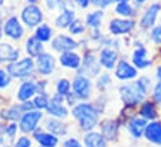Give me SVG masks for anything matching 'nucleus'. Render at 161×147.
Segmentation results:
<instances>
[{"label": "nucleus", "mask_w": 161, "mask_h": 147, "mask_svg": "<svg viewBox=\"0 0 161 147\" xmlns=\"http://www.w3.org/2000/svg\"><path fill=\"white\" fill-rule=\"evenodd\" d=\"M47 111L50 115L56 116V117H65L68 115V111L65 107H63L60 105V102L58 101V99H53L49 104H47Z\"/></svg>", "instance_id": "obj_20"}, {"label": "nucleus", "mask_w": 161, "mask_h": 147, "mask_svg": "<svg viewBox=\"0 0 161 147\" xmlns=\"http://www.w3.org/2000/svg\"><path fill=\"white\" fill-rule=\"evenodd\" d=\"M42 115L39 111H28L23 117H21V121H20V128L23 132H31L36 126H38V122L41 120Z\"/></svg>", "instance_id": "obj_4"}, {"label": "nucleus", "mask_w": 161, "mask_h": 147, "mask_svg": "<svg viewBox=\"0 0 161 147\" xmlns=\"http://www.w3.org/2000/svg\"><path fill=\"white\" fill-rule=\"evenodd\" d=\"M134 28V21L132 20H122V19H114L110 21V31L114 35H121L129 33Z\"/></svg>", "instance_id": "obj_6"}, {"label": "nucleus", "mask_w": 161, "mask_h": 147, "mask_svg": "<svg viewBox=\"0 0 161 147\" xmlns=\"http://www.w3.org/2000/svg\"><path fill=\"white\" fill-rule=\"evenodd\" d=\"M132 63L139 69H145L151 65V60L147 59V51L144 47H140L134 51L132 55Z\"/></svg>", "instance_id": "obj_13"}, {"label": "nucleus", "mask_w": 161, "mask_h": 147, "mask_svg": "<svg viewBox=\"0 0 161 147\" xmlns=\"http://www.w3.org/2000/svg\"><path fill=\"white\" fill-rule=\"evenodd\" d=\"M94 5L96 6H101V8H105L108 5H110L113 3V0H91Z\"/></svg>", "instance_id": "obj_40"}, {"label": "nucleus", "mask_w": 161, "mask_h": 147, "mask_svg": "<svg viewBox=\"0 0 161 147\" xmlns=\"http://www.w3.org/2000/svg\"><path fill=\"white\" fill-rule=\"evenodd\" d=\"M146 126H147L146 120H145V118H141V117H137V118H134V120L130 122V125H129V131H130V133H131L134 137L139 139V137H141V136L145 133Z\"/></svg>", "instance_id": "obj_15"}, {"label": "nucleus", "mask_w": 161, "mask_h": 147, "mask_svg": "<svg viewBox=\"0 0 161 147\" xmlns=\"http://www.w3.org/2000/svg\"><path fill=\"white\" fill-rule=\"evenodd\" d=\"M74 20V13L73 11H64L58 19H56V25L59 28H66V26H70V24L73 23Z\"/></svg>", "instance_id": "obj_25"}, {"label": "nucleus", "mask_w": 161, "mask_h": 147, "mask_svg": "<svg viewBox=\"0 0 161 147\" xmlns=\"http://www.w3.org/2000/svg\"><path fill=\"white\" fill-rule=\"evenodd\" d=\"M76 1H78V4L80 5L81 8H86L89 5V0H76Z\"/></svg>", "instance_id": "obj_43"}, {"label": "nucleus", "mask_w": 161, "mask_h": 147, "mask_svg": "<svg viewBox=\"0 0 161 147\" xmlns=\"http://www.w3.org/2000/svg\"><path fill=\"white\" fill-rule=\"evenodd\" d=\"M34 69V63L31 59H23L19 63H14L8 66V71L10 76L14 77H24L28 76Z\"/></svg>", "instance_id": "obj_3"}, {"label": "nucleus", "mask_w": 161, "mask_h": 147, "mask_svg": "<svg viewBox=\"0 0 161 147\" xmlns=\"http://www.w3.org/2000/svg\"><path fill=\"white\" fill-rule=\"evenodd\" d=\"M145 137L151 141L153 144H156V145H161V122H151L146 126V130H145Z\"/></svg>", "instance_id": "obj_8"}, {"label": "nucleus", "mask_w": 161, "mask_h": 147, "mask_svg": "<svg viewBox=\"0 0 161 147\" xmlns=\"http://www.w3.org/2000/svg\"><path fill=\"white\" fill-rule=\"evenodd\" d=\"M150 81L146 77H141L132 85H125L120 87V96L126 105H136L144 97L149 90Z\"/></svg>", "instance_id": "obj_1"}, {"label": "nucleus", "mask_w": 161, "mask_h": 147, "mask_svg": "<svg viewBox=\"0 0 161 147\" xmlns=\"http://www.w3.org/2000/svg\"><path fill=\"white\" fill-rule=\"evenodd\" d=\"M60 3H61V0H46L47 8H50V9H55Z\"/></svg>", "instance_id": "obj_42"}, {"label": "nucleus", "mask_w": 161, "mask_h": 147, "mask_svg": "<svg viewBox=\"0 0 161 147\" xmlns=\"http://www.w3.org/2000/svg\"><path fill=\"white\" fill-rule=\"evenodd\" d=\"M137 3H144V1H146V0H136Z\"/></svg>", "instance_id": "obj_46"}, {"label": "nucleus", "mask_w": 161, "mask_h": 147, "mask_svg": "<svg viewBox=\"0 0 161 147\" xmlns=\"http://www.w3.org/2000/svg\"><path fill=\"white\" fill-rule=\"evenodd\" d=\"M64 147H81V145L78 142V140L70 139V140H68V141L64 144Z\"/></svg>", "instance_id": "obj_41"}, {"label": "nucleus", "mask_w": 161, "mask_h": 147, "mask_svg": "<svg viewBox=\"0 0 161 147\" xmlns=\"http://www.w3.org/2000/svg\"><path fill=\"white\" fill-rule=\"evenodd\" d=\"M160 9H161V6L159 4L151 5V6L145 11L144 16L141 18L140 25H141L142 28H151V26L155 24V20H156V18H158V14H159Z\"/></svg>", "instance_id": "obj_7"}, {"label": "nucleus", "mask_w": 161, "mask_h": 147, "mask_svg": "<svg viewBox=\"0 0 161 147\" xmlns=\"http://www.w3.org/2000/svg\"><path fill=\"white\" fill-rule=\"evenodd\" d=\"M151 37L156 44H161V25L154 28V30L151 31Z\"/></svg>", "instance_id": "obj_37"}, {"label": "nucleus", "mask_w": 161, "mask_h": 147, "mask_svg": "<svg viewBox=\"0 0 161 147\" xmlns=\"http://www.w3.org/2000/svg\"><path fill=\"white\" fill-rule=\"evenodd\" d=\"M10 79H11V76L9 74H6L5 71L0 70V87H5L10 82Z\"/></svg>", "instance_id": "obj_36"}, {"label": "nucleus", "mask_w": 161, "mask_h": 147, "mask_svg": "<svg viewBox=\"0 0 161 147\" xmlns=\"http://www.w3.org/2000/svg\"><path fill=\"white\" fill-rule=\"evenodd\" d=\"M47 100H46V97L42 95V96H38L36 99H35V101H34V105H35V107H38V109H46L47 107Z\"/></svg>", "instance_id": "obj_34"}, {"label": "nucleus", "mask_w": 161, "mask_h": 147, "mask_svg": "<svg viewBox=\"0 0 161 147\" xmlns=\"http://www.w3.org/2000/svg\"><path fill=\"white\" fill-rule=\"evenodd\" d=\"M28 1H29V3H31V4H33V3H35V1H36V0H28Z\"/></svg>", "instance_id": "obj_45"}, {"label": "nucleus", "mask_w": 161, "mask_h": 147, "mask_svg": "<svg viewBox=\"0 0 161 147\" xmlns=\"http://www.w3.org/2000/svg\"><path fill=\"white\" fill-rule=\"evenodd\" d=\"M70 31L73 33V34H80L84 31V26H82V24H81L80 21H73L71 24H70Z\"/></svg>", "instance_id": "obj_35"}, {"label": "nucleus", "mask_w": 161, "mask_h": 147, "mask_svg": "<svg viewBox=\"0 0 161 147\" xmlns=\"http://www.w3.org/2000/svg\"><path fill=\"white\" fill-rule=\"evenodd\" d=\"M46 126H47V128H49L53 133H56V135H65V133H66V127H65V125H63V123L59 122V121L49 120V121L46 122Z\"/></svg>", "instance_id": "obj_26"}, {"label": "nucleus", "mask_w": 161, "mask_h": 147, "mask_svg": "<svg viewBox=\"0 0 161 147\" xmlns=\"http://www.w3.org/2000/svg\"><path fill=\"white\" fill-rule=\"evenodd\" d=\"M73 115L79 120L82 130H91L96 125L99 112L91 105L81 104L73 110Z\"/></svg>", "instance_id": "obj_2"}, {"label": "nucleus", "mask_w": 161, "mask_h": 147, "mask_svg": "<svg viewBox=\"0 0 161 147\" xmlns=\"http://www.w3.org/2000/svg\"><path fill=\"white\" fill-rule=\"evenodd\" d=\"M0 37H1V25H0Z\"/></svg>", "instance_id": "obj_48"}, {"label": "nucleus", "mask_w": 161, "mask_h": 147, "mask_svg": "<svg viewBox=\"0 0 161 147\" xmlns=\"http://www.w3.org/2000/svg\"><path fill=\"white\" fill-rule=\"evenodd\" d=\"M38 68L39 73L42 75H49L55 68V60L49 54H41L38 56Z\"/></svg>", "instance_id": "obj_10"}, {"label": "nucleus", "mask_w": 161, "mask_h": 147, "mask_svg": "<svg viewBox=\"0 0 161 147\" xmlns=\"http://www.w3.org/2000/svg\"><path fill=\"white\" fill-rule=\"evenodd\" d=\"M69 89H70V84L68 80H60L59 84H58V92L59 95H68L69 92Z\"/></svg>", "instance_id": "obj_33"}, {"label": "nucleus", "mask_w": 161, "mask_h": 147, "mask_svg": "<svg viewBox=\"0 0 161 147\" xmlns=\"http://www.w3.org/2000/svg\"><path fill=\"white\" fill-rule=\"evenodd\" d=\"M20 110H21V106H20V107L13 106V107L9 109V110L3 111L1 116H3L4 118H8V120H16V118L20 117Z\"/></svg>", "instance_id": "obj_30"}, {"label": "nucleus", "mask_w": 161, "mask_h": 147, "mask_svg": "<svg viewBox=\"0 0 161 147\" xmlns=\"http://www.w3.org/2000/svg\"><path fill=\"white\" fill-rule=\"evenodd\" d=\"M103 19V11H95L92 14H89L86 18V23L91 28H97Z\"/></svg>", "instance_id": "obj_29"}, {"label": "nucleus", "mask_w": 161, "mask_h": 147, "mask_svg": "<svg viewBox=\"0 0 161 147\" xmlns=\"http://www.w3.org/2000/svg\"><path fill=\"white\" fill-rule=\"evenodd\" d=\"M51 36V30L47 25H41L36 30V39L40 41H47Z\"/></svg>", "instance_id": "obj_31"}, {"label": "nucleus", "mask_w": 161, "mask_h": 147, "mask_svg": "<svg viewBox=\"0 0 161 147\" xmlns=\"http://www.w3.org/2000/svg\"><path fill=\"white\" fill-rule=\"evenodd\" d=\"M19 52L9 44H0V61H15Z\"/></svg>", "instance_id": "obj_17"}, {"label": "nucleus", "mask_w": 161, "mask_h": 147, "mask_svg": "<svg viewBox=\"0 0 161 147\" xmlns=\"http://www.w3.org/2000/svg\"><path fill=\"white\" fill-rule=\"evenodd\" d=\"M158 77L160 79V81H161V66L158 68Z\"/></svg>", "instance_id": "obj_44"}, {"label": "nucleus", "mask_w": 161, "mask_h": 147, "mask_svg": "<svg viewBox=\"0 0 161 147\" xmlns=\"http://www.w3.org/2000/svg\"><path fill=\"white\" fill-rule=\"evenodd\" d=\"M103 132H104V136L105 137H108L110 140L115 139V136L118 133V125H116V122H114V121L106 122L104 125V127H103Z\"/></svg>", "instance_id": "obj_27"}, {"label": "nucleus", "mask_w": 161, "mask_h": 147, "mask_svg": "<svg viewBox=\"0 0 161 147\" xmlns=\"http://www.w3.org/2000/svg\"><path fill=\"white\" fill-rule=\"evenodd\" d=\"M23 33H24V30H23V28L19 24L16 18H10L6 21V24H5V34L9 37L20 39L23 36Z\"/></svg>", "instance_id": "obj_12"}, {"label": "nucleus", "mask_w": 161, "mask_h": 147, "mask_svg": "<svg viewBox=\"0 0 161 147\" xmlns=\"http://www.w3.org/2000/svg\"><path fill=\"white\" fill-rule=\"evenodd\" d=\"M73 89H74L75 94L79 97L86 99L89 96V92H90V81L86 77H84V76H78L74 80Z\"/></svg>", "instance_id": "obj_11"}, {"label": "nucleus", "mask_w": 161, "mask_h": 147, "mask_svg": "<svg viewBox=\"0 0 161 147\" xmlns=\"http://www.w3.org/2000/svg\"><path fill=\"white\" fill-rule=\"evenodd\" d=\"M84 66H85V70L89 73V75H96V74L99 73V66L95 64V59H94V56H90V55H87L86 57H85V60H84Z\"/></svg>", "instance_id": "obj_28"}, {"label": "nucleus", "mask_w": 161, "mask_h": 147, "mask_svg": "<svg viewBox=\"0 0 161 147\" xmlns=\"http://www.w3.org/2000/svg\"><path fill=\"white\" fill-rule=\"evenodd\" d=\"M60 63L61 65L70 68V69H76L80 65V57L71 51H66L60 56Z\"/></svg>", "instance_id": "obj_18"}, {"label": "nucleus", "mask_w": 161, "mask_h": 147, "mask_svg": "<svg viewBox=\"0 0 161 147\" xmlns=\"http://www.w3.org/2000/svg\"><path fill=\"white\" fill-rule=\"evenodd\" d=\"M115 10H116V13L119 15H122V16H131L132 15V9H131V6L126 1L119 3L116 5V9Z\"/></svg>", "instance_id": "obj_32"}, {"label": "nucleus", "mask_w": 161, "mask_h": 147, "mask_svg": "<svg viewBox=\"0 0 161 147\" xmlns=\"http://www.w3.org/2000/svg\"><path fill=\"white\" fill-rule=\"evenodd\" d=\"M118 60V54L111 49H104L100 54V64L106 69H113Z\"/></svg>", "instance_id": "obj_16"}, {"label": "nucleus", "mask_w": 161, "mask_h": 147, "mask_svg": "<svg viewBox=\"0 0 161 147\" xmlns=\"http://www.w3.org/2000/svg\"><path fill=\"white\" fill-rule=\"evenodd\" d=\"M1 4H3V0H0V5H1Z\"/></svg>", "instance_id": "obj_49"}, {"label": "nucleus", "mask_w": 161, "mask_h": 147, "mask_svg": "<svg viewBox=\"0 0 161 147\" xmlns=\"http://www.w3.org/2000/svg\"><path fill=\"white\" fill-rule=\"evenodd\" d=\"M116 1H119V3H124V1H126V0H116Z\"/></svg>", "instance_id": "obj_47"}, {"label": "nucleus", "mask_w": 161, "mask_h": 147, "mask_svg": "<svg viewBox=\"0 0 161 147\" xmlns=\"http://www.w3.org/2000/svg\"><path fill=\"white\" fill-rule=\"evenodd\" d=\"M35 139L39 141V144H41L42 147H55L58 144V139L50 133L38 132V133H35Z\"/></svg>", "instance_id": "obj_23"}, {"label": "nucleus", "mask_w": 161, "mask_h": 147, "mask_svg": "<svg viewBox=\"0 0 161 147\" xmlns=\"http://www.w3.org/2000/svg\"><path fill=\"white\" fill-rule=\"evenodd\" d=\"M154 99L158 102H161V81L159 84H156V86L154 89Z\"/></svg>", "instance_id": "obj_38"}, {"label": "nucleus", "mask_w": 161, "mask_h": 147, "mask_svg": "<svg viewBox=\"0 0 161 147\" xmlns=\"http://www.w3.org/2000/svg\"><path fill=\"white\" fill-rule=\"evenodd\" d=\"M78 46V44L68 36H64V35H59L54 39L53 41V47L58 51H70L73 49H75Z\"/></svg>", "instance_id": "obj_9"}, {"label": "nucleus", "mask_w": 161, "mask_h": 147, "mask_svg": "<svg viewBox=\"0 0 161 147\" xmlns=\"http://www.w3.org/2000/svg\"><path fill=\"white\" fill-rule=\"evenodd\" d=\"M26 50H28V52H29L30 56L38 57L40 55L41 50H42V44H41L40 40L36 39V36L30 37L28 40V44H26Z\"/></svg>", "instance_id": "obj_22"}, {"label": "nucleus", "mask_w": 161, "mask_h": 147, "mask_svg": "<svg viewBox=\"0 0 161 147\" xmlns=\"http://www.w3.org/2000/svg\"><path fill=\"white\" fill-rule=\"evenodd\" d=\"M137 75V71L134 66H131L130 64H127L126 61H120L116 69V77L121 80H129L132 79Z\"/></svg>", "instance_id": "obj_14"}, {"label": "nucleus", "mask_w": 161, "mask_h": 147, "mask_svg": "<svg viewBox=\"0 0 161 147\" xmlns=\"http://www.w3.org/2000/svg\"><path fill=\"white\" fill-rule=\"evenodd\" d=\"M35 91H36L35 84H33V82H24V84L20 86V89H19V95H18V97H19V100H21V101H25V100H28L29 97H31Z\"/></svg>", "instance_id": "obj_21"}, {"label": "nucleus", "mask_w": 161, "mask_h": 147, "mask_svg": "<svg viewBox=\"0 0 161 147\" xmlns=\"http://www.w3.org/2000/svg\"><path fill=\"white\" fill-rule=\"evenodd\" d=\"M85 145L86 147H106L104 136L97 132H90L85 136Z\"/></svg>", "instance_id": "obj_19"}, {"label": "nucleus", "mask_w": 161, "mask_h": 147, "mask_svg": "<svg viewBox=\"0 0 161 147\" xmlns=\"http://www.w3.org/2000/svg\"><path fill=\"white\" fill-rule=\"evenodd\" d=\"M140 115L145 118V120H154L158 116V112L155 109V105L151 102H145L141 109H140Z\"/></svg>", "instance_id": "obj_24"}, {"label": "nucleus", "mask_w": 161, "mask_h": 147, "mask_svg": "<svg viewBox=\"0 0 161 147\" xmlns=\"http://www.w3.org/2000/svg\"><path fill=\"white\" fill-rule=\"evenodd\" d=\"M15 147H30V140L28 137H21V139H19Z\"/></svg>", "instance_id": "obj_39"}, {"label": "nucleus", "mask_w": 161, "mask_h": 147, "mask_svg": "<svg viewBox=\"0 0 161 147\" xmlns=\"http://www.w3.org/2000/svg\"><path fill=\"white\" fill-rule=\"evenodd\" d=\"M21 18H23V21L28 26H35V25L40 24V21L42 20V14L38 6L29 5L23 10Z\"/></svg>", "instance_id": "obj_5"}]
</instances>
